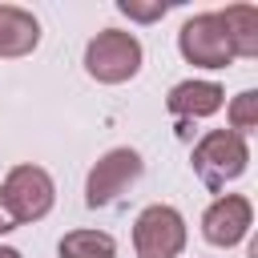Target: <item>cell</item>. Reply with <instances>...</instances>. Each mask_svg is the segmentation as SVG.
<instances>
[{"mask_svg": "<svg viewBox=\"0 0 258 258\" xmlns=\"http://www.w3.org/2000/svg\"><path fill=\"white\" fill-rule=\"evenodd\" d=\"M137 258H177L185 250V218L173 206H145L133 222Z\"/></svg>", "mask_w": 258, "mask_h": 258, "instance_id": "obj_4", "label": "cell"}, {"mask_svg": "<svg viewBox=\"0 0 258 258\" xmlns=\"http://www.w3.org/2000/svg\"><path fill=\"white\" fill-rule=\"evenodd\" d=\"M222 101H226L222 85H214V81H181V85L169 89V101L165 105H169V113L177 121H198V117L218 113Z\"/></svg>", "mask_w": 258, "mask_h": 258, "instance_id": "obj_8", "label": "cell"}, {"mask_svg": "<svg viewBox=\"0 0 258 258\" xmlns=\"http://www.w3.org/2000/svg\"><path fill=\"white\" fill-rule=\"evenodd\" d=\"M141 40L133 32H121V28H105L89 40L85 48V73L101 85H121L129 77H137L141 69Z\"/></svg>", "mask_w": 258, "mask_h": 258, "instance_id": "obj_3", "label": "cell"}, {"mask_svg": "<svg viewBox=\"0 0 258 258\" xmlns=\"http://www.w3.org/2000/svg\"><path fill=\"white\" fill-rule=\"evenodd\" d=\"M198 181L206 189H226V181L242 177L246 165H250V145L246 137L230 133V129H210L198 145H194V157H189Z\"/></svg>", "mask_w": 258, "mask_h": 258, "instance_id": "obj_1", "label": "cell"}, {"mask_svg": "<svg viewBox=\"0 0 258 258\" xmlns=\"http://www.w3.org/2000/svg\"><path fill=\"white\" fill-rule=\"evenodd\" d=\"M250 129H258V93L254 89H246L230 101V133L246 137Z\"/></svg>", "mask_w": 258, "mask_h": 258, "instance_id": "obj_12", "label": "cell"}, {"mask_svg": "<svg viewBox=\"0 0 258 258\" xmlns=\"http://www.w3.org/2000/svg\"><path fill=\"white\" fill-rule=\"evenodd\" d=\"M117 12H125L129 20L149 24V20H161V16H165V4H161V0H153V4H141V0H117Z\"/></svg>", "mask_w": 258, "mask_h": 258, "instance_id": "obj_13", "label": "cell"}, {"mask_svg": "<svg viewBox=\"0 0 258 258\" xmlns=\"http://www.w3.org/2000/svg\"><path fill=\"white\" fill-rule=\"evenodd\" d=\"M4 230H16V226H12V218H8V214H4V206H0V234H4Z\"/></svg>", "mask_w": 258, "mask_h": 258, "instance_id": "obj_14", "label": "cell"}, {"mask_svg": "<svg viewBox=\"0 0 258 258\" xmlns=\"http://www.w3.org/2000/svg\"><path fill=\"white\" fill-rule=\"evenodd\" d=\"M177 48L189 64L198 69H226L234 56H230V44L222 36V24H218V12H198L181 24L177 32Z\"/></svg>", "mask_w": 258, "mask_h": 258, "instance_id": "obj_6", "label": "cell"}, {"mask_svg": "<svg viewBox=\"0 0 258 258\" xmlns=\"http://www.w3.org/2000/svg\"><path fill=\"white\" fill-rule=\"evenodd\" d=\"M250 226H254V206H250V198H242V194H222V198H214L210 210L202 214V234H206V242H214V246H222V250L238 246V242L250 234Z\"/></svg>", "mask_w": 258, "mask_h": 258, "instance_id": "obj_7", "label": "cell"}, {"mask_svg": "<svg viewBox=\"0 0 258 258\" xmlns=\"http://www.w3.org/2000/svg\"><path fill=\"white\" fill-rule=\"evenodd\" d=\"M0 258H20V250H12V246H0Z\"/></svg>", "mask_w": 258, "mask_h": 258, "instance_id": "obj_15", "label": "cell"}, {"mask_svg": "<svg viewBox=\"0 0 258 258\" xmlns=\"http://www.w3.org/2000/svg\"><path fill=\"white\" fill-rule=\"evenodd\" d=\"M141 153L137 149H109L93 169H89V181H85V206L89 210H101L109 202H117L137 177H141Z\"/></svg>", "mask_w": 258, "mask_h": 258, "instance_id": "obj_5", "label": "cell"}, {"mask_svg": "<svg viewBox=\"0 0 258 258\" xmlns=\"http://www.w3.org/2000/svg\"><path fill=\"white\" fill-rule=\"evenodd\" d=\"M40 44V24L28 8L0 4V56H28Z\"/></svg>", "mask_w": 258, "mask_h": 258, "instance_id": "obj_9", "label": "cell"}, {"mask_svg": "<svg viewBox=\"0 0 258 258\" xmlns=\"http://www.w3.org/2000/svg\"><path fill=\"white\" fill-rule=\"evenodd\" d=\"M222 36L230 44V56H258V8L254 4H230L218 12Z\"/></svg>", "mask_w": 258, "mask_h": 258, "instance_id": "obj_10", "label": "cell"}, {"mask_svg": "<svg viewBox=\"0 0 258 258\" xmlns=\"http://www.w3.org/2000/svg\"><path fill=\"white\" fill-rule=\"evenodd\" d=\"M52 202H56V185H52L48 169H40V165H16V169H8V177L0 185V206L12 218V226L40 222L52 210Z\"/></svg>", "mask_w": 258, "mask_h": 258, "instance_id": "obj_2", "label": "cell"}, {"mask_svg": "<svg viewBox=\"0 0 258 258\" xmlns=\"http://www.w3.org/2000/svg\"><path fill=\"white\" fill-rule=\"evenodd\" d=\"M60 258H117V242L105 230H73L60 238Z\"/></svg>", "mask_w": 258, "mask_h": 258, "instance_id": "obj_11", "label": "cell"}]
</instances>
